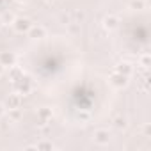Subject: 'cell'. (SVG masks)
I'll list each match as a JSON object with an SVG mask.
<instances>
[{"label":"cell","mask_w":151,"mask_h":151,"mask_svg":"<svg viewBox=\"0 0 151 151\" xmlns=\"http://www.w3.org/2000/svg\"><path fill=\"white\" fill-rule=\"evenodd\" d=\"M110 132L109 130H105V128H98V130H94V133H93V140L98 144V146H107L109 142H110Z\"/></svg>","instance_id":"obj_1"},{"label":"cell","mask_w":151,"mask_h":151,"mask_svg":"<svg viewBox=\"0 0 151 151\" xmlns=\"http://www.w3.org/2000/svg\"><path fill=\"white\" fill-rule=\"evenodd\" d=\"M30 27H32V22H30L29 18H22V16H18V18H14V22H13V29H14L16 32H20V34L29 32Z\"/></svg>","instance_id":"obj_2"},{"label":"cell","mask_w":151,"mask_h":151,"mask_svg":"<svg viewBox=\"0 0 151 151\" xmlns=\"http://www.w3.org/2000/svg\"><path fill=\"white\" fill-rule=\"evenodd\" d=\"M110 84H112L114 87H117V89H123V87L128 86V77H126V75L117 73V71H114L112 77H110Z\"/></svg>","instance_id":"obj_3"},{"label":"cell","mask_w":151,"mask_h":151,"mask_svg":"<svg viewBox=\"0 0 151 151\" xmlns=\"http://www.w3.org/2000/svg\"><path fill=\"white\" fill-rule=\"evenodd\" d=\"M16 89H18V94H29L30 93V78H27V77H22L18 78V82H16Z\"/></svg>","instance_id":"obj_4"},{"label":"cell","mask_w":151,"mask_h":151,"mask_svg":"<svg viewBox=\"0 0 151 151\" xmlns=\"http://www.w3.org/2000/svg\"><path fill=\"white\" fill-rule=\"evenodd\" d=\"M14 62H16V55L13 53V52H0V64H2L4 68L6 66H14Z\"/></svg>","instance_id":"obj_5"},{"label":"cell","mask_w":151,"mask_h":151,"mask_svg":"<svg viewBox=\"0 0 151 151\" xmlns=\"http://www.w3.org/2000/svg\"><path fill=\"white\" fill-rule=\"evenodd\" d=\"M27 34H29L32 39H43V37H46V29L41 27V25H32Z\"/></svg>","instance_id":"obj_6"},{"label":"cell","mask_w":151,"mask_h":151,"mask_svg":"<svg viewBox=\"0 0 151 151\" xmlns=\"http://www.w3.org/2000/svg\"><path fill=\"white\" fill-rule=\"evenodd\" d=\"M103 27H105L107 30H114V29H117V27H119V18L114 16V14L107 16V18L103 20Z\"/></svg>","instance_id":"obj_7"},{"label":"cell","mask_w":151,"mask_h":151,"mask_svg":"<svg viewBox=\"0 0 151 151\" xmlns=\"http://www.w3.org/2000/svg\"><path fill=\"white\" fill-rule=\"evenodd\" d=\"M7 107L9 109H20L22 107V96L16 93V94H11L7 98Z\"/></svg>","instance_id":"obj_8"},{"label":"cell","mask_w":151,"mask_h":151,"mask_svg":"<svg viewBox=\"0 0 151 151\" xmlns=\"http://www.w3.org/2000/svg\"><path fill=\"white\" fill-rule=\"evenodd\" d=\"M69 18H71V22L82 23V22L86 20V13L80 11V9H73V11H69Z\"/></svg>","instance_id":"obj_9"},{"label":"cell","mask_w":151,"mask_h":151,"mask_svg":"<svg viewBox=\"0 0 151 151\" xmlns=\"http://www.w3.org/2000/svg\"><path fill=\"white\" fill-rule=\"evenodd\" d=\"M116 71L121 73V75H126V77H130V75L133 73V68H132V64H128V62H121V64L116 68Z\"/></svg>","instance_id":"obj_10"},{"label":"cell","mask_w":151,"mask_h":151,"mask_svg":"<svg viewBox=\"0 0 151 151\" xmlns=\"http://www.w3.org/2000/svg\"><path fill=\"white\" fill-rule=\"evenodd\" d=\"M39 117H41V121H43V123H46V121H52V117H53V112H52V109H48V107H43V109H39Z\"/></svg>","instance_id":"obj_11"},{"label":"cell","mask_w":151,"mask_h":151,"mask_svg":"<svg viewBox=\"0 0 151 151\" xmlns=\"http://www.w3.org/2000/svg\"><path fill=\"white\" fill-rule=\"evenodd\" d=\"M114 126H116L117 130H124V128L128 126V121H126V117H124V116H117V117L114 119Z\"/></svg>","instance_id":"obj_12"},{"label":"cell","mask_w":151,"mask_h":151,"mask_svg":"<svg viewBox=\"0 0 151 151\" xmlns=\"http://www.w3.org/2000/svg\"><path fill=\"white\" fill-rule=\"evenodd\" d=\"M130 7L135 11H142V9H146V0H132Z\"/></svg>","instance_id":"obj_13"},{"label":"cell","mask_w":151,"mask_h":151,"mask_svg":"<svg viewBox=\"0 0 151 151\" xmlns=\"http://www.w3.org/2000/svg\"><path fill=\"white\" fill-rule=\"evenodd\" d=\"M68 30H69L71 34H78V32H80V23H77V22H69V23H68Z\"/></svg>","instance_id":"obj_14"},{"label":"cell","mask_w":151,"mask_h":151,"mask_svg":"<svg viewBox=\"0 0 151 151\" xmlns=\"http://www.w3.org/2000/svg\"><path fill=\"white\" fill-rule=\"evenodd\" d=\"M9 117L13 121H18L22 117V109H9Z\"/></svg>","instance_id":"obj_15"},{"label":"cell","mask_w":151,"mask_h":151,"mask_svg":"<svg viewBox=\"0 0 151 151\" xmlns=\"http://www.w3.org/2000/svg\"><path fill=\"white\" fill-rule=\"evenodd\" d=\"M0 18H2V23H11V25H13V22H14V18H16V16H13L11 13H4Z\"/></svg>","instance_id":"obj_16"},{"label":"cell","mask_w":151,"mask_h":151,"mask_svg":"<svg viewBox=\"0 0 151 151\" xmlns=\"http://www.w3.org/2000/svg\"><path fill=\"white\" fill-rule=\"evenodd\" d=\"M149 62H151V57H149V53H144V55L140 57V64H142L144 68H149Z\"/></svg>","instance_id":"obj_17"},{"label":"cell","mask_w":151,"mask_h":151,"mask_svg":"<svg viewBox=\"0 0 151 151\" xmlns=\"http://www.w3.org/2000/svg\"><path fill=\"white\" fill-rule=\"evenodd\" d=\"M37 149H53V144L52 142H39Z\"/></svg>","instance_id":"obj_18"},{"label":"cell","mask_w":151,"mask_h":151,"mask_svg":"<svg viewBox=\"0 0 151 151\" xmlns=\"http://www.w3.org/2000/svg\"><path fill=\"white\" fill-rule=\"evenodd\" d=\"M77 117H78V119H82V121H89V112H78V114H77Z\"/></svg>","instance_id":"obj_19"},{"label":"cell","mask_w":151,"mask_h":151,"mask_svg":"<svg viewBox=\"0 0 151 151\" xmlns=\"http://www.w3.org/2000/svg\"><path fill=\"white\" fill-rule=\"evenodd\" d=\"M149 132H151V126L149 124H144V137H149Z\"/></svg>","instance_id":"obj_20"},{"label":"cell","mask_w":151,"mask_h":151,"mask_svg":"<svg viewBox=\"0 0 151 151\" xmlns=\"http://www.w3.org/2000/svg\"><path fill=\"white\" fill-rule=\"evenodd\" d=\"M6 110H7V109H6V107H4L2 103H0V117H4V114H6Z\"/></svg>","instance_id":"obj_21"},{"label":"cell","mask_w":151,"mask_h":151,"mask_svg":"<svg viewBox=\"0 0 151 151\" xmlns=\"http://www.w3.org/2000/svg\"><path fill=\"white\" fill-rule=\"evenodd\" d=\"M16 2H18V4H27L29 0H16Z\"/></svg>","instance_id":"obj_22"},{"label":"cell","mask_w":151,"mask_h":151,"mask_svg":"<svg viewBox=\"0 0 151 151\" xmlns=\"http://www.w3.org/2000/svg\"><path fill=\"white\" fill-rule=\"evenodd\" d=\"M2 73H4V66H2V64H0V75H2Z\"/></svg>","instance_id":"obj_23"},{"label":"cell","mask_w":151,"mask_h":151,"mask_svg":"<svg viewBox=\"0 0 151 151\" xmlns=\"http://www.w3.org/2000/svg\"><path fill=\"white\" fill-rule=\"evenodd\" d=\"M45 2H48V4H52V2H53V0H45Z\"/></svg>","instance_id":"obj_24"},{"label":"cell","mask_w":151,"mask_h":151,"mask_svg":"<svg viewBox=\"0 0 151 151\" xmlns=\"http://www.w3.org/2000/svg\"><path fill=\"white\" fill-rule=\"evenodd\" d=\"M2 25H4V23H2V18H0V27H2Z\"/></svg>","instance_id":"obj_25"}]
</instances>
